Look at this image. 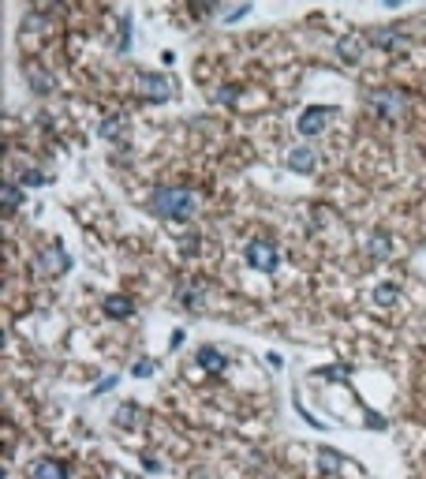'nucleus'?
Returning a JSON list of instances; mask_svg holds the SVG:
<instances>
[{"mask_svg":"<svg viewBox=\"0 0 426 479\" xmlns=\"http://www.w3.org/2000/svg\"><path fill=\"white\" fill-rule=\"evenodd\" d=\"M0 199H4V210H8V214H12V210H19V206H23V191H19V183L8 180V183H4V191H0Z\"/></svg>","mask_w":426,"mask_h":479,"instance_id":"f8f14e48","label":"nucleus"},{"mask_svg":"<svg viewBox=\"0 0 426 479\" xmlns=\"http://www.w3.org/2000/svg\"><path fill=\"white\" fill-rule=\"evenodd\" d=\"M131 300H127V296H109L105 300V315L109 318H127V315H131Z\"/></svg>","mask_w":426,"mask_h":479,"instance_id":"9b49d317","label":"nucleus"},{"mask_svg":"<svg viewBox=\"0 0 426 479\" xmlns=\"http://www.w3.org/2000/svg\"><path fill=\"white\" fill-rule=\"evenodd\" d=\"M138 90H142V98H150V101H165V98H172V79H165V75H157V71H142L138 75Z\"/></svg>","mask_w":426,"mask_h":479,"instance_id":"20e7f679","label":"nucleus"},{"mask_svg":"<svg viewBox=\"0 0 426 479\" xmlns=\"http://www.w3.org/2000/svg\"><path fill=\"white\" fill-rule=\"evenodd\" d=\"M150 374H154V363H150V359H146V363H138V367H135V379H150Z\"/></svg>","mask_w":426,"mask_h":479,"instance_id":"4be33fe9","label":"nucleus"},{"mask_svg":"<svg viewBox=\"0 0 426 479\" xmlns=\"http://www.w3.org/2000/svg\"><path fill=\"white\" fill-rule=\"evenodd\" d=\"M370 300H374L378 307H393V303L400 300V289H396V284H389V281H385V284H378V289L370 292Z\"/></svg>","mask_w":426,"mask_h":479,"instance_id":"9d476101","label":"nucleus"},{"mask_svg":"<svg viewBox=\"0 0 426 479\" xmlns=\"http://www.w3.org/2000/svg\"><path fill=\"white\" fill-rule=\"evenodd\" d=\"M236 98H239V87H221L217 90V101H225V105H232Z\"/></svg>","mask_w":426,"mask_h":479,"instance_id":"412c9836","label":"nucleus"},{"mask_svg":"<svg viewBox=\"0 0 426 479\" xmlns=\"http://www.w3.org/2000/svg\"><path fill=\"white\" fill-rule=\"evenodd\" d=\"M367 42L378 45V49H404V45H407L404 34H400V30H389V26H382V30H370Z\"/></svg>","mask_w":426,"mask_h":479,"instance_id":"0eeeda50","label":"nucleus"},{"mask_svg":"<svg viewBox=\"0 0 426 479\" xmlns=\"http://www.w3.org/2000/svg\"><path fill=\"white\" fill-rule=\"evenodd\" d=\"M34 476L38 479H68V464H64V460H41V464L34 468Z\"/></svg>","mask_w":426,"mask_h":479,"instance_id":"1a4fd4ad","label":"nucleus"},{"mask_svg":"<svg viewBox=\"0 0 426 479\" xmlns=\"http://www.w3.org/2000/svg\"><path fill=\"white\" fill-rule=\"evenodd\" d=\"M120 132H124V116H105V120H101V127H98L101 139H116Z\"/></svg>","mask_w":426,"mask_h":479,"instance_id":"dca6fc26","label":"nucleus"},{"mask_svg":"<svg viewBox=\"0 0 426 479\" xmlns=\"http://www.w3.org/2000/svg\"><path fill=\"white\" fill-rule=\"evenodd\" d=\"M359 49H363V38H344L340 42V57L348 64H359Z\"/></svg>","mask_w":426,"mask_h":479,"instance_id":"f3484780","label":"nucleus"},{"mask_svg":"<svg viewBox=\"0 0 426 479\" xmlns=\"http://www.w3.org/2000/svg\"><path fill=\"white\" fill-rule=\"evenodd\" d=\"M38 262H41L45 273H64V270H71V259H68V251H64L60 244H49V247H45Z\"/></svg>","mask_w":426,"mask_h":479,"instance_id":"423d86ee","label":"nucleus"},{"mask_svg":"<svg viewBox=\"0 0 426 479\" xmlns=\"http://www.w3.org/2000/svg\"><path fill=\"white\" fill-rule=\"evenodd\" d=\"M198 363L206 367V371H225V356H221L217 348H202V352H198Z\"/></svg>","mask_w":426,"mask_h":479,"instance_id":"2eb2a0df","label":"nucleus"},{"mask_svg":"<svg viewBox=\"0 0 426 479\" xmlns=\"http://www.w3.org/2000/svg\"><path fill=\"white\" fill-rule=\"evenodd\" d=\"M26 75H30V82H34V87H38V94H49V90H53V75H49V71L26 68Z\"/></svg>","mask_w":426,"mask_h":479,"instance_id":"a211bd4d","label":"nucleus"},{"mask_svg":"<svg viewBox=\"0 0 426 479\" xmlns=\"http://www.w3.org/2000/svg\"><path fill=\"white\" fill-rule=\"evenodd\" d=\"M333 116V109L329 105H314V109H307V113L299 116V135H318V132H326V120Z\"/></svg>","mask_w":426,"mask_h":479,"instance_id":"39448f33","label":"nucleus"},{"mask_svg":"<svg viewBox=\"0 0 426 479\" xmlns=\"http://www.w3.org/2000/svg\"><path fill=\"white\" fill-rule=\"evenodd\" d=\"M198 210V199L187 188H161L154 191V214L169 217V221H191Z\"/></svg>","mask_w":426,"mask_h":479,"instance_id":"f257e3e1","label":"nucleus"},{"mask_svg":"<svg viewBox=\"0 0 426 479\" xmlns=\"http://www.w3.org/2000/svg\"><path fill=\"white\" fill-rule=\"evenodd\" d=\"M318 472L322 476H337L340 472V457L333 453V449H322V453H318Z\"/></svg>","mask_w":426,"mask_h":479,"instance_id":"4468645a","label":"nucleus"},{"mask_svg":"<svg viewBox=\"0 0 426 479\" xmlns=\"http://www.w3.org/2000/svg\"><path fill=\"white\" fill-rule=\"evenodd\" d=\"M314 165H318V158H314L311 146H295V150L288 154V169L292 172H311Z\"/></svg>","mask_w":426,"mask_h":479,"instance_id":"6e6552de","label":"nucleus"},{"mask_svg":"<svg viewBox=\"0 0 426 479\" xmlns=\"http://www.w3.org/2000/svg\"><path fill=\"white\" fill-rule=\"evenodd\" d=\"M370 109H374L382 120H400L404 94H400V90H378V94H370Z\"/></svg>","mask_w":426,"mask_h":479,"instance_id":"7ed1b4c3","label":"nucleus"},{"mask_svg":"<svg viewBox=\"0 0 426 479\" xmlns=\"http://www.w3.org/2000/svg\"><path fill=\"white\" fill-rule=\"evenodd\" d=\"M277 244L273 240H251V247H247V262H251V270L258 273H273L277 270Z\"/></svg>","mask_w":426,"mask_h":479,"instance_id":"f03ea898","label":"nucleus"},{"mask_svg":"<svg viewBox=\"0 0 426 479\" xmlns=\"http://www.w3.org/2000/svg\"><path fill=\"white\" fill-rule=\"evenodd\" d=\"M367 251H370V259H389V251H393V247H389V236L374 233V236H370V244H367Z\"/></svg>","mask_w":426,"mask_h":479,"instance_id":"ddd939ff","label":"nucleus"},{"mask_svg":"<svg viewBox=\"0 0 426 479\" xmlns=\"http://www.w3.org/2000/svg\"><path fill=\"white\" fill-rule=\"evenodd\" d=\"M23 183H30V188H41V183H49V180H45V172L30 169V172H23Z\"/></svg>","mask_w":426,"mask_h":479,"instance_id":"aec40b11","label":"nucleus"},{"mask_svg":"<svg viewBox=\"0 0 426 479\" xmlns=\"http://www.w3.org/2000/svg\"><path fill=\"white\" fill-rule=\"evenodd\" d=\"M135 416H138V408L135 404H124V408L116 412V419H120V427H127V423H135Z\"/></svg>","mask_w":426,"mask_h":479,"instance_id":"6ab92c4d","label":"nucleus"}]
</instances>
